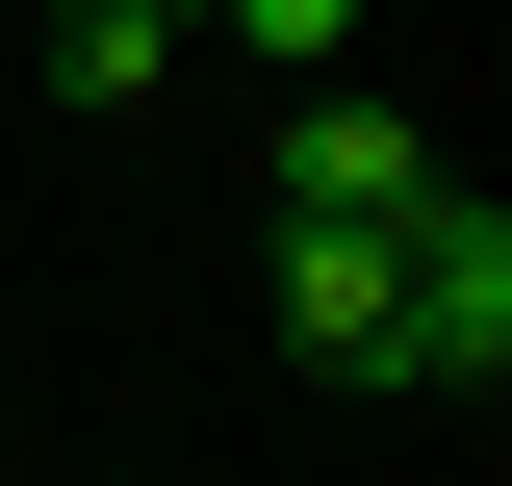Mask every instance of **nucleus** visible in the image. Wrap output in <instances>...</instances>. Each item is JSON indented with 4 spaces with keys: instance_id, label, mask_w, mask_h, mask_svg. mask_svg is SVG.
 <instances>
[{
    "instance_id": "obj_1",
    "label": "nucleus",
    "mask_w": 512,
    "mask_h": 486,
    "mask_svg": "<svg viewBox=\"0 0 512 486\" xmlns=\"http://www.w3.org/2000/svg\"><path fill=\"white\" fill-rule=\"evenodd\" d=\"M384 384H512V205L436 180L410 205V307H384Z\"/></svg>"
},
{
    "instance_id": "obj_2",
    "label": "nucleus",
    "mask_w": 512,
    "mask_h": 486,
    "mask_svg": "<svg viewBox=\"0 0 512 486\" xmlns=\"http://www.w3.org/2000/svg\"><path fill=\"white\" fill-rule=\"evenodd\" d=\"M461 154L410 103H359V77H308V103H282V231H410V205H436Z\"/></svg>"
},
{
    "instance_id": "obj_3",
    "label": "nucleus",
    "mask_w": 512,
    "mask_h": 486,
    "mask_svg": "<svg viewBox=\"0 0 512 486\" xmlns=\"http://www.w3.org/2000/svg\"><path fill=\"white\" fill-rule=\"evenodd\" d=\"M384 307H410V231H282V359L384 384Z\"/></svg>"
},
{
    "instance_id": "obj_5",
    "label": "nucleus",
    "mask_w": 512,
    "mask_h": 486,
    "mask_svg": "<svg viewBox=\"0 0 512 486\" xmlns=\"http://www.w3.org/2000/svg\"><path fill=\"white\" fill-rule=\"evenodd\" d=\"M103 26H205V0H103Z\"/></svg>"
},
{
    "instance_id": "obj_4",
    "label": "nucleus",
    "mask_w": 512,
    "mask_h": 486,
    "mask_svg": "<svg viewBox=\"0 0 512 486\" xmlns=\"http://www.w3.org/2000/svg\"><path fill=\"white\" fill-rule=\"evenodd\" d=\"M205 26H231L256 77H333V52H359V0H205Z\"/></svg>"
}]
</instances>
